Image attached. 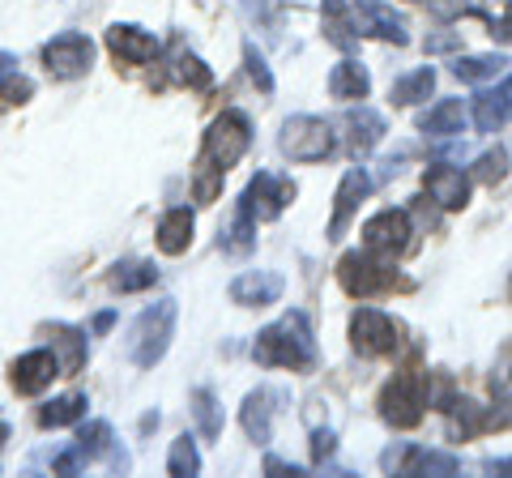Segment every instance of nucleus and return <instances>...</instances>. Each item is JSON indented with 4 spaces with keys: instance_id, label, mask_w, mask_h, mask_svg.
<instances>
[{
    "instance_id": "nucleus-1",
    "label": "nucleus",
    "mask_w": 512,
    "mask_h": 478,
    "mask_svg": "<svg viewBox=\"0 0 512 478\" xmlns=\"http://www.w3.org/2000/svg\"><path fill=\"white\" fill-rule=\"evenodd\" d=\"M256 363L265 368H291V372H312L316 368V338L308 329V316L291 312L274 321L269 329L256 333V346H252Z\"/></svg>"
},
{
    "instance_id": "nucleus-2",
    "label": "nucleus",
    "mask_w": 512,
    "mask_h": 478,
    "mask_svg": "<svg viewBox=\"0 0 512 478\" xmlns=\"http://www.w3.org/2000/svg\"><path fill=\"white\" fill-rule=\"evenodd\" d=\"M171 333H175V299H158V304H150L137 316L133 333H128V355H133L137 368H154L167 355Z\"/></svg>"
},
{
    "instance_id": "nucleus-3",
    "label": "nucleus",
    "mask_w": 512,
    "mask_h": 478,
    "mask_svg": "<svg viewBox=\"0 0 512 478\" xmlns=\"http://www.w3.org/2000/svg\"><path fill=\"white\" fill-rule=\"evenodd\" d=\"M248 146H252V124H248V116L244 111H222V116L210 124V133H205V150H201V158H210L214 167H222V171H231L239 158L248 154Z\"/></svg>"
},
{
    "instance_id": "nucleus-4",
    "label": "nucleus",
    "mask_w": 512,
    "mask_h": 478,
    "mask_svg": "<svg viewBox=\"0 0 512 478\" xmlns=\"http://www.w3.org/2000/svg\"><path fill=\"white\" fill-rule=\"evenodd\" d=\"M282 154L291 163H320L333 154V129L320 116H291L282 124Z\"/></svg>"
},
{
    "instance_id": "nucleus-5",
    "label": "nucleus",
    "mask_w": 512,
    "mask_h": 478,
    "mask_svg": "<svg viewBox=\"0 0 512 478\" xmlns=\"http://www.w3.org/2000/svg\"><path fill=\"white\" fill-rule=\"evenodd\" d=\"M423 385H419V376H410L402 372L397 380H389L380 393V414H384V423H393V427H402V432H410V427H419L423 423Z\"/></svg>"
},
{
    "instance_id": "nucleus-6",
    "label": "nucleus",
    "mask_w": 512,
    "mask_h": 478,
    "mask_svg": "<svg viewBox=\"0 0 512 478\" xmlns=\"http://www.w3.org/2000/svg\"><path fill=\"white\" fill-rule=\"evenodd\" d=\"M94 60V43L86 35H77V30H64L56 35L52 43L43 47V69L56 77V82H73V77H82Z\"/></svg>"
},
{
    "instance_id": "nucleus-7",
    "label": "nucleus",
    "mask_w": 512,
    "mask_h": 478,
    "mask_svg": "<svg viewBox=\"0 0 512 478\" xmlns=\"http://www.w3.org/2000/svg\"><path fill=\"white\" fill-rule=\"evenodd\" d=\"M350 346H355L363 359L393 355V350H397V325H393V316H384L376 308H359L355 316H350Z\"/></svg>"
},
{
    "instance_id": "nucleus-8",
    "label": "nucleus",
    "mask_w": 512,
    "mask_h": 478,
    "mask_svg": "<svg viewBox=\"0 0 512 478\" xmlns=\"http://www.w3.org/2000/svg\"><path fill=\"white\" fill-rule=\"evenodd\" d=\"M338 278L350 295H359V299H372L380 291H389V286L397 282V274L389 265H380L372 252H346V257L338 261Z\"/></svg>"
},
{
    "instance_id": "nucleus-9",
    "label": "nucleus",
    "mask_w": 512,
    "mask_h": 478,
    "mask_svg": "<svg viewBox=\"0 0 512 478\" xmlns=\"http://www.w3.org/2000/svg\"><path fill=\"white\" fill-rule=\"evenodd\" d=\"M363 244H367V252H380V257H402L410 248V214L406 210H380L376 218H367Z\"/></svg>"
},
{
    "instance_id": "nucleus-10",
    "label": "nucleus",
    "mask_w": 512,
    "mask_h": 478,
    "mask_svg": "<svg viewBox=\"0 0 512 478\" xmlns=\"http://www.w3.org/2000/svg\"><path fill=\"white\" fill-rule=\"evenodd\" d=\"M350 22H355L359 35H372V39H384V43H410L406 35V18L402 13H393L384 0H355V9H350Z\"/></svg>"
},
{
    "instance_id": "nucleus-11",
    "label": "nucleus",
    "mask_w": 512,
    "mask_h": 478,
    "mask_svg": "<svg viewBox=\"0 0 512 478\" xmlns=\"http://www.w3.org/2000/svg\"><path fill=\"white\" fill-rule=\"evenodd\" d=\"M291 197H295V184H291V180H282V175L261 171V175H256V180L248 184L244 205L252 210V218L269 222V218H278V214L286 210V205H291Z\"/></svg>"
},
{
    "instance_id": "nucleus-12",
    "label": "nucleus",
    "mask_w": 512,
    "mask_h": 478,
    "mask_svg": "<svg viewBox=\"0 0 512 478\" xmlns=\"http://www.w3.org/2000/svg\"><path fill=\"white\" fill-rule=\"evenodd\" d=\"M56 376H60V359L52 355V350H30V355H22L18 363H13V372H9L13 389L26 393V397L43 393V389L52 385Z\"/></svg>"
},
{
    "instance_id": "nucleus-13",
    "label": "nucleus",
    "mask_w": 512,
    "mask_h": 478,
    "mask_svg": "<svg viewBox=\"0 0 512 478\" xmlns=\"http://www.w3.org/2000/svg\"><path fill=\"white\" fill-rule=\"evenodd\" d=\"M107 52L120 60V65H150L158 56V39L146 35L141 26H111L107 30Z\"/></svg>"
},
{
    "instance_id": "nucleus-14",
    "label": "nucleus",
    "mask_w": 512,
    "mask_h": 478,
    "mask_svg": "<svg viewBox=\"0 0 512 478\" xmlns=\"http://www.w3.org/2000/svg\"><path fill=\"white\" fill-rule=\"evenodd\" d=\"M282 278L278 274H269V269H256V274H239L231 282V299L239 308H269V304H278L282 299Z\"/></svg>"
},
{
    "instance_id": "nucleus-15",
    "label": "nucleus",
    "mask_w": 512,
    "mask_h": 478,
    "mask_svg": "<svg viewBox=\"0 0 512 478\" xmlns=\"http://www.w3.org/2000/svg\"><path fill=\"white\" fill-rule=\"evenodd\" d=\"M367 188H372V180H367V171H346L342 175V184H338V205H333V218H329V239H342L346 227H350V218H355L359 210V201L367 197Z\"/></svg>"
},
{
    "instance_id": "nucleus-16",
    "label": "nucleus",
    "mask_w": 512,
    "mask_h": 478,
    "mask_svg": "<svg viewBox=\"0 0 512 478\" xmlns=\"http://www.w3.org/2000/svg\"><path fill=\"white\" fill-rule=\"evenodd\" d=\"M423 188H427L431 201L444 205V210H466V201H470V180L453 167H427Z\"/></svg>"
},
{
    "instance_id": "nucleus-17",
    "label": "nucleus",
    "mask_w": 512,
    "mask_h": 478,
    "mask_svg": "<svg viewBox=\"0 0 512 478\" xmlns=\"http://www.w3.org/2000/svg\"><path fill=\"white\" fill-rule=\"evenodd\" d=\"M346 129H350V154H372L376 146H380V137L384 133H389V129H384V116H380V111H372V107H350L346 111Z\"/></svg>"
},
{
    "instance_id": "nucleus-18",
    "label": "nucleus",
    "mask_w": 512,
    "mask_h": 478,
    "mask_svg": "<svg viewBox=\"0 0 512 478\" xmlns=\"http://www.w3.org/2000/svg\"><path fill=\"white\" fill-rule=\"evenodd\" d=\"M444 414H448V436L453 440H470L483 427H491V414H483V406L470 402V397H448Z\"/></svg>"
},
{
    "instance_id": "nucleus-19",
    "label": "nucleus",
    "mask_w": 512,
    "mask_h": 478,
    "mask_svg": "<svg viewBox=\"0 0 512 478\" xmlns=\"http://www.w3.org/2000/svg\"><path fill=\"white\" fill-rule=\"evenodd\" d=\"M167 69H171V77L180 86H188V90H210V69L201 65V56H192L188 47H184V39H175L171 43V52H167Z\"/></svg>"
},
{
    "instance_id": "nucleus-20",
    "label": "nucleus",
    "mask_w": 512,
    "mask_h": 478,
    "mask_svg": "<svg viewBox=\"0 0 512 478\" xmlns=\"http://www.w3.org/2000/svg\"><path fill=\"white\" fill-rule=\"evenodd\" d=\"M278 402V393H269V389H256V393H248V402H244V432H248V440H256V444H269V419H274V406Z\"/></svg>"
},
{
    "instance_id": "nucleus-21",
    "label": "nucleus",
    "mask_w": 512,
    "mask_h": 478,
    "mask_svg": "<svg viewBox=\"0 0 512 478\" xmlns=\"http://www.w3.org/2000/svg\"><path fill=\"white\" fill-rule=\"evenodd\" d=\"M367 90H372V77H367V69L359 65V60H342V65H333L329 73V94L333 99H367Z\"/></svg>"
},
{
    "instance_id": "nucleus-22",
    "label": "nucleus",
    "mask_w": 512,
    "mask_h": 478,
    "mask_svg": "<svg viewBox=\"0 0 512 478\" xmlns=\"http://www.w3.org/2000/svg\"><path fill=\"white\" fill-rule=\"evenodd\" d=\"M47 338H52V346L60 350V376L82 372V363H86V333L82 329L52 325V329H47Z\"/></svg>"
},
{
    "instance_id": "nucleus-23",
    "label": "nucleus",
    "mask_w": 512,
    "mask_h": 478,
    "mask_svg": "<svg viewBox=\"0 0 512 478\" xmlns=\"http://www.w3.org/2000/svg\"><path fill=\"white\" fill-rule=\"evenodd\" d=\"M419 129L427 137H453V133L466 129V107H461V99H440L431 111H423Z\"/></svg>"
},
{
    "instance_id": "nucleus-24",
    "label": "nucleus",
    "mask_w": 512,
    "mask_h": 478,
    "mask_svg": "<svg viewBox=\"0 0 512 478\" xmlns=\"http://www.w3.org/2000/svg\"><path fill=\"white\" fill-rule=\"evenodd\" d=\"M188 244H192V214L171 210L163 222H158V248H163L167 257H180V252H188Z\"/></svg>"
},
{
    "instance_id": "nucleus-25",
    "label": "nucleus",
    "mask_w": 512,
    "mask_h": 478,
    "mask_svg": "<svg viewBox=\"0 0 512 478\" xmlns=\"http://www.w3.org/2000/svg\"><path fill=\"white\" fill-rule=\"evenodd\" d=\"M325 39L342 52H355L359 47V35H355V22H350V9L342 0H325Z\"/></svg>"
},
{
    "instance_id": "nucleus-26",
    "label": "nucleus",
    "mask_w": 512,
    "mask_h": 478,
    "mask_svg": "<svg viewBox=\"0 0 512 478\" xmlns=\"http://www.w3.org/2000/svg\"><path fill=\"white\" fill-rule=\"evenodd\" d=\"M218 248H222V252H231V257H244V252L256 248V222H252V210H248V205H239L235 222L218 235Z\"/></svg>"
},
{
    "instance_id": "nucleus-27",
    "label": "nucleus",
    "mask_w": 512,
    "mask_h": 478,
    "mask_svg": "<svg viewBox=\"0 0 512 478\" xmlns=\"http://www.w3.org/2000/svg\"><path fill=\"white\" fill-rule=\"evenodd\" d=\"M158 282V269L150 261H120L111 269V286H116L120 295H133V291H146V286Z\"/></svg>"
},
{
    "instance_id": "nucleus-28",
    "label": "nucleus",
    "mask_w": 512,
    "mask_h": 478,
    "mask_svg": "<svg viewBox=\"0 0 512 478\" xmlns=\"http://www.w3.org/2000/svg\"><path fill=\"white\" fill-rule=\"evenodd\" d=\"M504 65H508V60L500 52H491V56H461L453 65V77H461V82H491V77L504 73Z\"/></svg>"
},
{
    "instance_id": "nucleus-29",
    "label": "nucleus",
    "mask_w": 512,
    "mask_h": 478,
    "mask_svg": "<svg viewBox=\"0 0 512 478\" xmlns=\"http://www.w3.org/2000/svg\"><path fill=\"white\" fill-rule=\"evenodd\" d=\"M431 90H436V69H414L410 77H402V82L389 90V99H393L397 107H410V103L427 99Z\"/></svg>"
},
{
    "instance_id": "nucleus-30",
    "label": "nucleus",
    "mask_w": 512,
    "mask_h": 478,
    "mask_svg": "<svg viewBox=\"0 0 512 478\" xmlns=\"http://www.w3.org/2000/svg\"><path fill=\"white\" fill-rule=\"evenodd\" d=\"M82 414H86V397L69 393V397H56V402H47L39 410V423L43 427H69V423H82Z\"/></svg>"
},
{
    "instance_id": "nucleus-31",
    "label": "nucleus",
    "mask_w": 512,
    "mask_h": 478,
    "mask_svg": "<svg viewBox=\"0 0 512 478\" xmlns=\"http://www.w3.org/2000/svg\"><path fill=\"white\" fill-rule=\"evenodd\" d=\"M192 414H197L205 440H218V436H222V406H218V397H214L210 389H197V393H192Z\"/></svg>"
},
{
    "instance_id": "nucleus-32",
    "label": "nucleus",
    "mask_w": 512,
    "mask_h": 478,
    "mask_svg": "<svg viewBox=\"0 0 512 478\" xmlns=\"http://www.w3.org/2000/svg\"><path fill=\"white\" fill-rule=\"evenodd\" d=\"M508 120V111H504V99H500V90H483L474 99V124H478V133H500V124Z\"/></svg>"
},
{
    "instance_id": "nucleus-33",
    "label": "nucleus",
    "mask_w": 512,
    "mask_h": 478,
    "mask_svg": "<svg viewBox=\"0 0 512 478\" xmlns=\"http://www.w3.org/2000/svg\"><path fill=\"white\" fill-rule=\"evenodd\" d=\"M222 175H227V171L214 167L210 158H201L197 171H192V197H197L201 205H210V201L222 193Z\"/></svg>"
},
{
    "instance_id": "nucleus-34",
    "label": "nucleus",
    "mask_w": 512,
    "mask_h": 478,
    "mask_svg": "<svg viewBox=\"0 0 512 478\" xmlns=\"http://www.w3.org/2000/svg\"><path fill=\"white\" fill-rule=\"evenodd\" d=\"M201 470V453H197V444H192V436H180L171 444V457H167V474L175 478H192Z\"/></svg>"
},
{
    "instance_id": "nucleus-35",
    "label": "nucleus",
    "mask_w": 512,
    "mask_h": 478,
    "mask_svg": "<svg viewBox=\"0 0 512 478\" xmlns=\"http://www.w3.org/2000/svg\"><path fill=\"white\" fill-rule=\"evenodd\" d=\"M380 466L389 474H419L423 470V449L419 444H402V449H389L380 457Z\"/></svg>"
},
{
    "instance_id": "nucleus-36",
    "label": "nucleus",
    "mask_w": 512,
    "mask_h": 478,
    "mask_svg": "<svg viewBox=\"0 0 512 478\" xmlns=\"http://www.w3.org/2000/svg\"><path fill=\"white\" fill-rule=\"evenodd\" d=\"M77 449L86 453V461L90 457H107L111 453V427L99 419V423H86L82 432H77Z\"/></svg>"
},
{
    "instance_id": "nucleus-37",
    "label": "nucleus",
    "mask_w": 512,
    "mask_h": 478,
    "mask_svg": "<svg viewBox=\"0 0 512 478\" xmlns=\"http://www.w3.org/2000/svg\"><path fill=\"white\" fill-rule=\"evenodd\" d=\"M504 175H508V154L504 150H487L483 158H478V167H474L478 184H500Z\"/></svg>"
},
{
    "instance_id": "nucleus-38",
    "label": "nucleus",
    "mask_w": 512,
    "mask_h": 478,
    "mask_svg": "<svg viewBox=\"0 0 512 478\" xmlns=\"http://www.w3.org/2000/svg\"><path fill=\"white\" fill-rule=\"evenodd\" d=\"M244 65H248V77L256 82V90L261 94H274V73H269V65H265V56L256 52L252 43H244Z\"/></svg>"
},
{
    "instance_id": "nucleus-39",
    "label": "nucleus",
    "mask_w": 512,
    "mask_h": 478,
    "mask_svg": "<svg viewBox=\"0 0 512 478\" xmlns=\"http://www.w3.org/2000/svg\"><path fill=\"white\" fill-rule=\"evenodd\" d=\"M244 13L256 22V26H265V30H274L278 18H282V0H244Z\"/></svg>"
},
{
    "instance_id": "nucleus-40",
    "label": "nucleus",
    "mask_w": 512,
    "mask_h": 478,
    "mask_svg": "<svg viewBox=\"0 0 512 478\" xmlns=\"http://www.w3.org/2000/svg\"><path fill=\"white\" fill-rule=\"evenodd\" d=\"M419 474H436V478L457 474V457L453 453H423V470Z\"/></svg>"
},
{
    "instance_id": "nucleus-41",
    "label": "nucleus",
    "mask_w": 512,
    "mask_h": 478,
    "mask_svg": "<svg viewBox=\"0 0 512 478\" xmlns=\"http://www.w3.org/2000/svg\"><path fill=\"white\" fill-rule=\"evenodd\" d=\"M333 449H338V436H333V432H316V436H312V457H316V461L333 457Z\"/></svg>"
},
{
    "instance_id": "nucleus-42",
    "label": "nucleus",
    "mask_w": 512,
    "mask_h": 478,
    "mask_svg": "<svg viewBox=\"0 0 512 478\" xmlns=\"http://www.w3.org/2000/svg\"><path fill=\"white\" fill-rule=\"evenodd\" d=\"M13 77H18V60H13L9 52H0V90H5Z\"/></svg>"
},
{
    "instance_id": "nucleus-43",
    "label": "nucleus",
    "mask_w": 512,
    "mask_h": 478,
    "mask_svg": "<svg viewBox=\"0 0 512 478\" xmlns=\"http://www.w3.org/2000/svg\"><path fill=\"white\" fill-rule=\"evenodd\" d=\"M491 35H495V39H512V0L504 5V18L491 22Z\"/></svg>"
},
{
    "instance_id": "nucleus-44",
    "label": "nucleus",
    "mask_w": 512,
    "mask_h": 478,
    "mask_svg": "<svg viewBox=\"0 0 512 478\" xmlns=\"http://www.w3.org/2000/svg\"><path fill=\"white\" fill-rule=\"evenodd\" d=\"M265 474H303V470L291 466V461H282V457H265Z\"/></svg>"
},
{
    "instance_id": "nucleus-45",
    "label": "nucleus",
    "mask_w": 512,
    "mask_h": 478,
    "mask_svg": "<svg viewBox=\"0 0 512 478\" xmlns=\"http://www.w3.org/2000/svg\"><path fill=\"white\" fill-rule=\"evenodd\" d=\"M457 47V35H431L427 39V52H453Z\"/></svg>"
},
{
    "instance_id": "nucleus-46",
    "label": "nucleus",
    "mask_w": 512,
    "mask_h": 478,
    "mask_svg": "<svg viewBox=\"0 0 512 478\" xmlns=\"http://www.w3.org/2000/svg\"><path fill=\"white\" fill-rule=\"evenodd\" d=\"M487 470H491V474H504V478H512V457H500V461H487Z\"/></svg>"
},
{
    "instance_id": "nucleus-47",
    "label": "nucleus",
    "mask_w": 512,
    "mask_h": 478,
    "mask_svg": "<svg viewBox=\"0 0 512 478\" xmlns=\"http://www.w3.org/2000/svg\"><path fill=\"white\" fill-rule=\"evenodd\" d=\"M500 99H504V111H508V120H512V77L504 82V90H500Z\"/></svg>"
},
{
    "instance_id": "nucleus-48",
    "label": "nucleus",
    "mask_w": 512,
    "mask_h": 478,
    "mask_svg": "<svg viewBox=\"0 0 512 478\" xmlns=\"http://www.w3.org/2000/svg\"><path fill=\"white\" fill-rule=\"evenodd\" d=\"M94 329H99V333H103V329H111V312H103V316H94Z\"/></svg>"
},
{
    "instance_id": "nucleus-49",
    "label": "nucleus",
    "mask_w": 512,
    "mask_h": 478,
    "mask_svg": "<svg viewBox=\"0 0 512 478\" xmlns=\"http://www.w3.org/2000/svg\"><path fill=\"white\" fill-rule=\"evenodd\" d=\"M5 440H9V427H5V423H0V444H5Z\"/></svg>"
},
{
    "instance_id": "nucleus-50",
    "label": "nucleus",
    "mask_w": 512,
    "mask_h": 478,
    "mask_svg": "<svg viewBox=\"0 0 512 478\" xmlns=\"http://www.w3.org/2000/svg\"><path fill=\"white\" fill-rule=\"evenodd\" d=\"M508 385H512V368H508Z\"/></svg>"
}]
</instances>
